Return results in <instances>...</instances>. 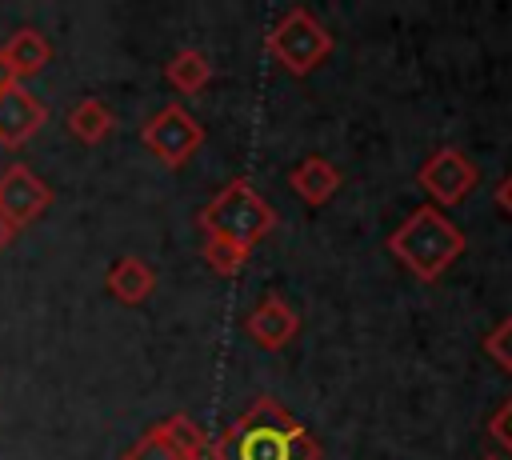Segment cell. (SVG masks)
Masks as SVG:
<instances>
[{"instance_id": "obj_1", "label": "cell", "mask_w": 512, "mask_h": 460, "mask_svg": "<svg viewBox=\"0 0 512 460\" xmlns=\"http://www.w3.org/2000/svg\"><path fill=\"white\" fill-rule=\"evenodd\" d=\"M320 440L272 396H256L212 444V460H320Z\"/></svg>"}, {"instance_id": "obj_2", "label": "cell", "mask_w": 512, "mask_h": 460, "mask_svg": "<svg viewBox=\"0 0 512 460\" xmlns=\"http://www.w3.org/2000/svg\"><path fill=\"white\" fill-rule=\"evenodd\" d=\"M468 240L464 232L436 208V204H424L416 208L392 236H388V252L416 276V280H440L460 256H464Z\"/></svg>"}, {"instance_id": "obj_3", "label": "cell", "mask_w": 512, "mask_h": 460, "mask_svg": "<svg viewBox=\"0 0 512 460\" xmlns=\"http://www.w3.org/2000/svg\"><path fill=\"white\" fill-rule=\"evenodd\" d=\"M196 224H200L204 236L224 240V244H232V248H240V252L252 256V248L276 228V212H272V204L252 188V180L236 176V180H228V184L200 208Z\"/></svg>"}, {"instance_id": "obj_4", "label": "cell", "mask_w": 512, "mask_h": 460, "mask_svg": "<svg viewBox=\"0 0 512 460\" xmlns=\"http://www.w3.org/2000/svg\"><path fill=\"white\" fill-rule=\"evenodd\" d=\"M264 48L288 76H308L332 56V32L308 8H288L272 24Z\"/></svg>"}, {"instance_id": "obj_5", "label": "cell", "mask_w": 512, "mask_h": 460, "mask_svg": "<svg viewBox=\"0 0 512 460\" xmlns=\"http://www.w3.org/2000/svg\"><path fill=\"white\" fill-rule=\"evenodd\" d=\"M140 144L164 164V168H184L200 144H204V128L200 120L184 108V104H164L160 112H152L140 128Z\"/></svg>"}, {"instance_id": "obj_6", "label": "cell", "mask_w": 512, "mask_h": 460, "mask_svg": "<svg viewBox=\"0 0 512 460\" xmlns=\"http://www.w3.org/2000/svg\"><path fill=\"white\" fill-rule=\"evenodd\" d=\"M416 180H420V188L436 200V208H440V204L452 208V204H464V200H468V192L476 188L480 172H476V164H472L460 148H436V152L420 164Z\"/></svg>"}, {"instance_id": "obj_7", "label": "cell", "mask_w": 512, "mask_h": 460, "mask_svg": "<svg viewBox=\"0 0 512 460\" xmlns=\"http://www.w3.org/2000/svg\"><path fill=\"white\" fill-rule=\"evenodd\" d=\"M52 208V188L28 168V164H8L0 172V216L12 228H24L32 220H40Z\"/></svg>"}, {"instance_id": "obj_8", "label": "cell", "mask_w": 512, "mask_h": 460, "mask_svg": "<svg viewBox=\"0 0 512 460\" xmlns=\"http://www.w3.org/2000/svg\"><path fill=\"white\" fill-rule=\"evenodd\" d=\"M44 124H48V104L36 92H28L24 84L0 92V148H24Z\"/></svg>"}, {"instance_id": "obj_9", "label": "cell", "mask_w": 512, "mask_h": 460, "mask_svg": "<svg viewBox=\"0 0 512 460\" xmlns=\"http://www.w3.org/2000/svg\"><path fill=\"white\" fill-rule=\"evenodd\" d=\"M244 328H248V336H252L260 348L280 352V348H288V344L296 340V332H300V316H296V308H292L288 300H280L276 292H268V296L248 312Z\"/></svg>"}, {"instance_id": "obj_10", "label": "cell", "mask_w": 512, "mask_h": 460, "mask_svg": "<svg viewBox=\"0 0 512 460\" xmlns=\"http://www.w3.org/2000/svg\"><path fill=\"white\" fill-rule=\"evenodd\" d=\"M0 52H4V60H8V68H12L16 80H32V76H40V72L48 68V60H52V44H48V36H44L40 28H32V24L16 28V32L0 44Z\"/></svg>"}, {"instance_id": "obj_11", "label": "cell", "mask_w": 512, "mask_h": 460, "mask_svg": "<svg viewBox=\"0 0 512 460\" xmlns=\"http://www.w3.org/2000/svg\"><path fill=\"white\" fill-rule=\"evenodd\" d=\"M340 168L332 164V160H324V156H304L292 172H288V184H292V192L308 204V208H320V204H328L336 192H340Z\"/></svg>"}, {"instance_id": "obj_12", "label": "cell", "mask_w": 512, "mask_h": 460, "mask_svg": "<svg viewBox=\"0 0 512 460\" xmlns=\"http://www.w3.org/2000/svg\"><path fill=\"white\" fill-rule=\"evenodd\" d=\"M104 288H108L120 304L136 308V304H144V300L156 292V272H152V264L140 260V256H120V260L108 264Z\"/></svg>"}, {"instance_id": "obj_13", "label": "cell", "mask_w": 512, "mask_h": 460, "mask_svg": "<svg viewBox=\"0 0 512 460\" xmlns=\"http://www.w3.org/2000/svg\"><path fill=\"white\" fill-rule=\"evenodd\" d=\"M112 128H116V116H112V108H108L104 100H96V96H84L80 104L68 108V132H72L80 144H88V148L100 144V140H108Z\"/></svg>"}, {"instance_id": "obj_14", "label": "cell", "mask_w": 512, "mask_h": 460, "mask_svg": "<svg viewBox=\"0 0 512 460\" xmlns=\"http://www.w3.org/2000/svg\"><path fill=\"white\" fill-rule=\"evenodd\" d=\"M164 80L180 92V96H196L208 88L212 80V60L200 52V48H180L168 64H164Z\"/></svg>"}, {"instance_id": "obj_15", "label": "cell", "mask_w": 512, "mask_h": 460, "mask_svg": "<svg viewBox=\"0 0 512 460\" xmlns=\"http://www.w3.org/2000/svg\"><path fill=\"white\" fill-rule=\"evenodd\" d=\"M156 428H160V436H164L180 456H188V460H204V456H208V444H212V440H208V432H204L188 412H172V416H164Z\"/></svg>"}, {"instance_id": "obj_16", "label": "cell", "mask_w": 512, "mask_h": 460, "mask_svg": "<svg viewBox=\"0 0 512 460\" xmlns=\"http://www.w3.org/2000/svg\"><path fill=\"white\" fill-rule=\"evenodd\" d=\"M200 256H204V264H208L216 276H236V272L248 264V252H240V248H232V244H224V240H212V236H204Z\"/></svg>"}, {"instance_id": "obj_17", "label": "cell", "mask_w": 512, "mask_h": 460, "mask_svg": "<svg viewBox=\"0 0 512 460\" xmlns=\"http://www.w3.org/2000/svg\"><path fill=\"white\" fill-rule=\"evenodd\" d=\"M120 460H188V456H180L164 436H160V428L152 424L144 436H136L128 448H124V456Z\"/></svg>"}, {"instance_id": "obj_18", "label": "cell", "mask_w": 512, "mask_h": 460, "mask_svg": "<svg viewBox=\"0 0 512 460\" xmlns=\"http://www.w3.org/2000/svg\"><path fill=\"white\" fill-rule=\"evenodd\" d=\"M484 352H488L504 372H512V316H504V320L484 336Z\"/></svg>"}, {"instance_id": "obj_19", "label": "cell", "mask_w": 512, "mask_h": 460, "mask_svg": "<svg viewBox=\"0 0 512 460\" xmlns=\"http://www.w3.org/2000/svg\"><path fill=\"white\" fill-rule=\"evenodd\" d=\"M488 432H492V440H496L500 448H508V452H512V396L496 408V416L488 420Z\"/></svg>"}, {"instance_id": "obj_20", "label": "cell", "mask_w": 512, "mask_h": 460, "mask_svg": "<svg viewBox=\"0 0 512 460\" xmlns=\"http://www.w3.org/2000/svg\"><path fill=\"white\" fill-rule=\"evenodd\" d=\"M12 84H20V80L12 76V68H8V60H4V52H0V92H4V88H12Z\"/></svg>"}, {"instance_id": "obj_21", "label": "cell", "mask_w": 512, "mask_h": 460, "mask_svg": "<svg viewBox=\"0 0 512 460\" xmlns=\"http://www.w3.org/2000/svg\"><path fill=\"white\" fill-rule=\"evenodd\" d=\"M12 236H16V228H12V224H8L4 216H0V252H4L8 244H12Z\"/></svg>"}, {"instance_id": "obj_22", "label": "cell", "mask_w": 512, "mask_h": 460, "mask_svg": "<svg viewBox=\"0 0 512 460\" xmlns=\"http://www.w3.org/2000/svg\"><path fill=\"white\" fill-rule=\"evenodd\" d=\"M484 460H500V456H484Z\"/></svg>"}]
</instances>
